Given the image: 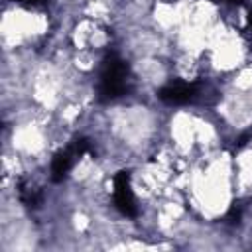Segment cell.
I'll return each instance as SVG.
<instances>
[{
    "label": "cell",
    "instance_id": "7",
    "mask_svg": "<svg viewBox=\"0 0 252 252\" xmlns=\"http://www.w3.org/2000/svg\"><path fill=\"white\" fill-rule=\"evenodd\" d=\"M246 33L252 37V12L248 14V24H246Z\"/></svg>",
    "mask_w": 252,
    "mask_h": 252
},
{
    "label": "cell",
    "instance_id": "6",
    "mask_svg": "<svg viewBox=\"0 0 252 252\" xmlns=\"http://www.w3.org/2000/svg\"><path fill=\"white\" fill-rule=\"evenodd\" d=\"M16 2H20V4H26V6H39V4H43L45 0H16Z\"/></svg>",
    "mask_w": 252,
    "mask_h": 252
},
{
    "label": "cell",
    "instance_id": "1",
    "mask_svg": "<svg viewBox=\"0 0 252 252\" xmlns=\"http://www.w3.org/2000/svg\"><path fill=\"white\" fill-rule=\"evenodd\" d=\"M128 91V65L118 55H108L104 59L98 83L100 100H114Z\"/></svg>",
    "mask_w": 252,
    "mask_h": 252
},
{
    "label": "cell",
    "instance_id": "5",
    "mask_svg": "<svg viewBox=\"0 0 252 252\" xmlns=\"http://www.w3.org/2000/svg\"><path fill=\"white\" fill-rule=\"evenodd\" d=\"M18 197L30 209H37L41 205V193H39V189H35L28 181H20L18 183Z\"/></svg>",
    "mask_w": 252,
    "mask_h": 252
},
{
    "label": "cell",
    "instance_id": "4",
    "mask_svg": "<svg viewBox=\"0 0 252 252\" xmlns=\"http://www.w3.org/2000/svg\"><path fill=\"white\" fill-rule=\"evenodd\" d=\"M75 158H77V154L73 152V148L55 154V158H53V161H51V179H53V181H63L65 175L69 173V169L73 167Z\"/></svg>",
    "mask_w": 252,
    "mask_h": 252
},
{
    "label": "cell",
    "instance_id": "3",
    "mask_svg": "<svg viewBox=\"0 0 252 252\" xmlns=\"http://www.w3.org/2000/svg\"><path fill=\"white\" fill-rule=\"evenodd\" d=\"M199 87L195 83H169L158 91V96L167 104H187L195 100Z\"/></svg>",
    "mask_w": 252,
    "mask_h": 252
},
{
    "label": "cell",
    "instance_id": "2",
    "mask_svg": "<svg viewBox=\"0 0 252 252\" xmlns=\"http://www.w3.org/2000/svg\"><path fill=\"white\" fill-rule=\"evenodd\" d=\"M114 191H112V197H114V205L116 209L126 215V217H136L138 215V209H136V199H134V193L130 189V173L128 171H118L114 175Z\"/></svg>",
    "mask_w": 252,
    "mask_h": 252
}]
</instances>
